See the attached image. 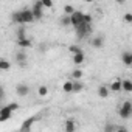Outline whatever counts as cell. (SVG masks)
Masks as SVG:
<instances>
[{
	"label": "cell",
	"instance_id": "1",
	"mask_svg": "<svg viewBox=\"0 0 132 132\" xmlns=\"http://www.w3.org/2000/svg\"><path fill=\"white\" fill-rule=\"evenodd\" d=\"M118 115H120V118H123V120L130 118V117H132V103H130V101H124V103L120 106V109H118Z\"/></svg>",
	"mask_w": 132,
	"mask_h": 132
},
{
	"label": "cell",
	"instance_id": "2",
	"mask_svg": "<svg viewBox=\"0 0 132 132\" xmlns=\"http://www.w3.org/2000/svg\"><path fill=\"white\" fill-rule=\"evenodd\" d=\"M76 36H78V39H84V37H87L90 33H92V25H87V23H81L76 30Z\"/></svg>",
	"mask_w": 132,
	"mask_h": 132
},
{
	"label": "cell",
	"instance_id": "3",
	"mask_svg": "<svg viewBox=\"0 0 132 132\" xmlns=\"http://www.w3.org/2000/svg\"><path fill=\"white\" fill-rule=\"evenodd\" d=\"M70 19H72V27L76 30V28L84 22V13H82V11H79V10H76V11L70 16Z\"/></svg>",
	"mask_w": 132,
	"mask_h": 132
},
{
	"label": "cell",
	"instance_id": "4",
	"mask_svg": "<svg viewBox=\"0 0 132 132\" xmlns=\"http://www.w3.org/2000/svg\"><path fill=\"white\" fill-rule=\"evenodd\" d=\"M31 11H33L34 20H40L44 17V5H42V2H34Z\"/></svg>",
	"mask_w": 132,
	"mask_h": 132
},
{
	"label": "cell",
	"instance_id": "5",
	"mask_svg": "<svg viewBox=\"0 0 132 132\" xmlns=\"http://www.w3.org/2000/svg\"><path fill=\"white\" fill-rule=\"evenodd\" d=\"M37 120H39L37 115H33V117L23 120V123H22V126H20V132H30V130H31V126H33Z\"/></svg>",
	"mask_w": 132,
	"mask_h": 132
},
{
	"label": "cell",
	"instance_id": "6",
	"mask_svg": "<svg viewBox=\"0 0 132 132\" xmlns=\"http://www.w3.org/2000/svg\"><path fill=\"white\" fill-rule=\"evenodd\" d=\"M27 59H28V56H27V51L25 50H19L16 53V62L20 65V67H23V65L27 64Z\"/></svg>",
	"mask_w": 132,
	"mask_h": 132
},
{
	"label": "cell",
	"instance_id": "7",
	"mask_svg": "<svg viewBox=\"0 0 132 132\" xmlns=\"http://www.w3.org/2000/svg\"><path fill=\"white\" fill-rule=\"evenodd\" d=\"M22 13V19H23V23L27 25V23H31V22H34V16H33V11L31 10H22L20 11Z\"/></svg>",
	"mask_w": 132,
	"mask_h": 132
},
{
	"label": "cell",
	"instance_id": "8",
	"mask_svg": "<svg viewBox=\"0 0 132 132\" xmlns=\"http://www.w3.org/2000/svg\"><path fill=\"white\" fill-rule=\"evenodd\" d=\"M16 93L19 95V96H27L28 93H30V87L27 86V84H23V82H20V84H17L16 86Z\"/></svg>",
	"mask_w": 132,
	"mask_h": 132
},
{
	"label": "cell",
	"instance_id": "9",
	"mask_svg": "<svg viewBox=\"0 0 132 132\" xmlns=\"http://www.w3.org/2000/svg\"><path fill=\"white\" fill-rule=\"evenodd\" d=\"M90 44H92L93 48H98V50H100V48L104 47V37H103V36H95V37H92Z\"/></svg>",
	"mask_w": 132,
	"mask_h": 132
},
{
	"label": "cell",
	"instance_id": "10",
	"mask_svg": "<svg viewBox=\"0 0 132 132\" xmlns=\"http://www.w3.org/2000/svg\"><path fill=\"white\" fill-rule=\"evenodd\" d=\"M121 62L126 65V67H132V53L130 51H124L121 54Z\"/></svg>",
	"mask_w": 132,
	"mask_h": 132
},
{
	"label": "cell",
	"instance_id": "11",
	"mask_svg": "<svg viewBox=\"0 0 132 132\" xmlns=\"http://www.w3.org/2000/svg\"><path fill=\"white\" fill-rule=\"evenodd\" d=\"M109 89H110L112 92H121V90H123V81H121V79L112 81V84L109 86Z\"/></svg>",
	"mask_w": 132,
	"mask_h": 132
},
{
	"label": "cell",
	"instance_id": "12",
	"mask_svg": "<svg viewBox=\"0 0 132 132\" xmlns=\"http://www.w3.org/2000/svg\"><path fill=\"white\" fill-rule=\"evenodd\" d=\"M64 127H65V132H75V130H76V121L70 118V120L65 121Z\"/></svg>",
	"mask_w": 132,
	"mask_h": 132
},
{
	"label": "cell",
	"instance_id": "13",
	"mask_svg": "<svg viewBox=\"0 0 132 132\" xmlns=\"http://www.w3.org/2000/svg\"><path fill=\"white\" fill-rule=\"evenodd\" d=\"M109 93H110V89H109V86H100L98 87V96L100 98H107L109 96Z\"/></svg>",
	"mask_w": 132,
	"mask_h": 132
},
{
	"label": "cell",
	"instance_id": "14",
	"mask_svg": "<svg viewBox=\"0 0 132 132\" xmlns=\"http://www.w3.org/2000/svg\"><path fill=\"white\" fill-rule=\"evenodd\" d=\"M17 45L20 47V50H27V48H31L33 47V42H31V39H22V40H17Z\"/></svg>",
	"mask_w": 132,
	"mask_h": 132
},
{
	"label": "cell",
	"instance_id": "15",
	"mask_svg": "<svg viewBox=\"0 0 132 132\" xmlns=\"http://www.w3.org/2000/svg\"><path fill=\"white\" fill-rule=\"evenodd\" d=\"M11 19H13V22H14V23H17L19 27H20V25H25V23H23V19H22V13H20V11L13 13V17H11Z\"/></svg>",
	"mask_w": 132,
	"mask_h": 132
},
{
	"label": "cell",
	"instance_id": "16",
	"mask_svg": "<svg viewBox=\"0 0 132 132\" xmlns=\"http://www.w3.org/2000/svg\"><path fill=\"white\" fill-rule=\"evenodd\" d=\"M11 69V62L6 59V57H2L0 59V70L2 72H6V70H10Z\"/></svg>",
	"mask_w": 132,
	"mask_h": 132
},
{
	"label": "cell",
	"instance_id": "17",
	"mask_svg": "<svg viewBox=\"0 0 132 132\" xmlns=\"http://www.w3.org/2000/svg\"><path fill=\"white\" fill-rule=\"evenodd\" d=\"M22 39H27V27L25 25H20L17 30V40H22Z\"/></svg>",
	"mask_w": 132,
	"mask_h": 132
},
{
	"label": "cell",
	"instance_id": "18",
	"mask_svg": "<svg viewBox=\"0 0 132 132\" xmlns=\"http://www.w3.org/2000/svg\"><path fill=\"white\" fill-rule=\"evenodd\" d=\"M84 61H86V54L84 53H78V54L73 56V64L75 65H81Z\"/></svg>",
	"mask_w": 132,
	"mask_h": 132
},
{
	"label": "cell",
	"instance_id": "19",
	"mask_svg": "<svg viewBox=\"0 0 132 132\" xmlns=\"http://www.w3.org/2000/svg\"><path fill=\"white\" fill-rule=\"evenodd\" d=\"M11 117H13V113L6 112L5 109H0V123H5V121H8Z\"/></svg>",
	"mask_w": 132,
	"mask_h": 132
},
{
	"label": "cell",
	"instance_id": "20",
	"mask_svg": "<svg viewBox=\"0 0 132 132\" xmlns=\"http://www.w3.org/2000/svg\"><path fill=\"white\" fill-rule=\"evenodd\" d=\"M20 106L17 104V103H10V104H6V106H3L2 109H5L6 112H10V113H13V112H16L17 109H19Z\"/></svg>",
	"mask_w": 132,
	"mask_h": 132
},
{
	"label": "cell",
	"instance_id": "21",
	"mask_svg": "<svg viewBox=\"0 0 132 132\" xmlns=\"http://www.w3.org/2000/svg\"><path fill=\"white\" fill-rule=\"evenodd\" d=\"M62 90H64L65 93H72V92H73V81H65V82L62 84Z\"/></svg>",
	"mask_w": 132,
	"mask_h": 132
},
{
	"label": "cell",
	"instance_id": "22",
	"mask_svg": "<svg viewBox=\"0 0 132 132\" xmlns=\"http://www.w3.org/2000/svg\"><path fill=\"white\" fill-rule=\"evenodd\" d=\"M123 90L132 93V79H123Z\"/></svg>",
	"mask_w": 132,
	"mask_h": 132
},
{
	"label": "cell",
	"instance_id": "23",
	"mask_svg": "<svg viewBox=\"0 0 132 132\" xmlns=\"http://www.w3.org/2000/svg\"><path fill=\"white\" fill-rule=\"evenodd\" d=\"M61 25L62 27H72V19H70V16H62L61 17Z\"/></svg>",
	"mask_w": 132,
	"mask_h": 132
},
{
	"label": "cell",
	"instance_id": "24",
	"mask_svg": "<svg viewBox=\"0 0 132 132\" xmlns=\"http://www.w3.org/2000/svg\"><path fill=\"white\" fill-rule=\"evenodd\" d=\"M69 51L75 56V54H78V53H82V50H81V47L79 45H75V44H72V45H69Z\"/></svg>",
	"mask_w": 132,
	"mask_h": 132
},
{
	"label": "cell",
	"instance_id": "25",
	"mask_svg": "<svg viewBox=\"0 0 132 132\" xmlns=\"http://www.w3.org/2000/svg\"><path fill=\"white\" fill-rule=\"evenodd\" d=\"M84 89V84L81 81H73V93H78Z\"/></svg>",
	"mask_w": 132,
	"mask_h": 132
},
{
	"label": "cell",
	"instance_id": "26",
	"mask_svg": "<svg viewBox=\"0 0 132 132\" xmlns=\"http://www.w3.org/2000/svg\"><path fill=\"white\" fill-rule=\"evenodd\" d=\"M37 95L42 96V98L47 96V95H48V87H47V86H40V87H37Z\"/></svg>",
	"mask_w": 132,
	"mask_h": 132
},
{
	"label": "cell",
	"instance_id": "27",
	"mask_svg": "<svg viewBox=\"0 0 132 132\" xmlns=\"http://www.w3.org/2000/svg\"><path fill=\"white\" fill-rule=\"evenodd\" d=\"M72 78H73L75 81H79V79L82 78V70H79V69L73 70V72H72Z\"/></svg>",
	"mask_w": 132,
	"mask_h": 132
},
{
	"label": "cell",
	"instance_id": "28",
	"mask_svg": "<svg viewBox=\"0 0 132 132\" xmlns=\"http://www.w3.org/2000/svg\"><path fill=\"white\" fill-rule=\"evenodd\" d=\"M75 11H76V10H75L72 5H65V6H64V13H65V16H72Z\"/></svg>",
	"mask_w": 132,
	"mask_h": 132
},
{
	"label": "cell",
	"instance_id": "29",
	"mask_svg": "<svg viewBox=\"0 0 132 132\" xmlns=\"http://www.w3.org/2000/svg\"><path fill=\"white\" fill-rule=\"evenodd\" d=\"M117 130V126L112 124V123H106L104 124V132H115Z\"/></svg>",
	"mask_w": 132,
	"mask_h": 132
},
{
	"label": "cell",
	"instance_id": "30",
	"mask_svg": "<svg viewBox=\"0 0 132 132\" xmlns=\"http://www.w3.org/2000/svg\"><path fill=\"white\" fill-rule=\"evenodd\" d=\"M123 20H124L126 23H132V13H124Z\"/></svg>",
	"mask_w": 132,
	"mask_h": 132
},
{
	"label": "cell",
	"instance_id": "31",
	"mask_svg": "<svg viewBox=\"0 0 132 132\" xmlns=\"http://www.w3.org/2000/svg\"><path fill=\"white\" fill-rule=\"evenodd\" d=\"M42 5H44V8H53L51 0H42Z\"/></svg>",
	"mask_w": 132,
	"mask_h": 132
},
{
	"label": "cell",
	"instance_id": "32",
	"mask_svg": "<svg viewBox=\"0 0 132 132\" xmlns=\"http://www.w3.org/2000/svg\"><path fill=\"white\" fill-rule=\"evenodd\" d=\"M84 23L92 25V16H90V14H86V13H84Z\"/></svg>",
	"mask_w": 132,
	"mask_h": 132
},
{
	"label": "cell",
	"instance_id": "33",
	"mask_svg": "<svg viewBox=\"0 0 132 132\" xmlns=\"http://www.w3.org/2000/svg\"><path fill=\"white\" fill-rule=\"evenodd\" d=\"M115 132H127V129H126V127H117Z\"/></svg>",
	"mask_w": 132,
	"mask_h": 132
},
{
	"label": "cell",
	"instance_id": "34",
	"mask_svg": "<svg viewBox=\"0 0 132 132\" xmlns=\"http://www.w3.org/2000/svg\"><path fill=\"white\" fill-rule=\"evenodd\" d=\"M45 48H47V45H45V44H42V45H40V51H45Z\"/></svg>",
	"mask_w": 132,
	"mask_h": 132
}]
</instances>
